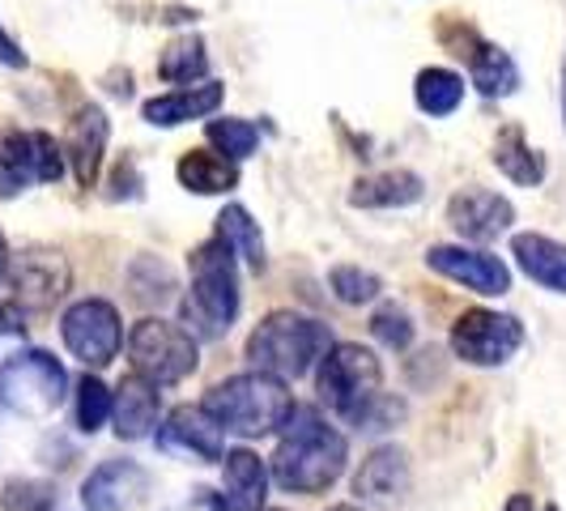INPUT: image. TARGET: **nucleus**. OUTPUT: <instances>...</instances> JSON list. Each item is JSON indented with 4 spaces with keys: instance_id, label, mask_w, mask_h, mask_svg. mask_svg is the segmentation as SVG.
<instances>
[{
    "instance_id": "1",
    "label": "nucleus",
    "mask_w": 566,
    "mask_h": 511,
    "mask_svg": "<svg viewBox=\"0 0 566 511\" xmlns=\"http://www.w3.org/2000/svg\"><path fill=\"white\" fill-rule=\"evenodd\" d=\"M349 444L337 426L319 414V405L290 409L282 426V444L273 452V482L290 494H324L345 473Z\"/></svg>"
},
{
    "instance_id": "2",
    "label": "nucleus",
    "mask_w": 566,
    "mask_h": 511,
    "mask_svg": "<svg viewBox=\"0 0 566 511\" xmlns=\"http://www.w3.org/2000/svg\"><path fill=\"white\" fill-rule=\"evenodd\" d=\"M200 409L222 426V435H239V439H260V435H273L282 430L294 397L285 388V379L277 375H264V371H243V375H230L222 384H213Z\"/></svg>"
},
{
    "instance_id": "3",
    "label": "nucleus",
    "mask_w": 566,
    "mask_h": 511,
    "mask_svg": "<svg viewBox=\"0 0 566 511\" xmlns=\"http://www.w3.org/2000/svg\"><path fill=\"white\" fill-rule=\"evenodd\" d=\"M333 350L328 324L298 312H273L264 315L248 337V358L255 371L277 375V379H298Z\"/></svg>"
},
{
    "instance_id": "4",
    "label": "nucleus",
    "mask_w": 566,
    "mask_h": 511,
    "mask_svg": "<svg viewBox=\"0 0 566 511\" xmlns=\"http://www.w3.org/2000/svg\"><path fill=\"white\" fill-rule=\"evenodd\" d=\"M188 264H192V290H188L184 315H188V324H197L200 337H222L239 320V264H234V252L222 239H209L188 255Z\"/></svg>"
},
{
    "instance_id": "5",
    "label": "nucleus",
    "mask_w": 566,
    "mask_h": 511,
    "mask_svg": "<svg viewBox=\"0 0 566 511\" xmlns=\"http://www.w3.org/2000/svg\"><path fill=\"white\" fill-rule=\"evenodd\" d=\"M315 388H319V400H324L337 418L363 426V418L370 414V405L384 397V367H379V358L370 354L367 345L340 341V345H333V350L319 358Z\"/></svg>"
},
{
    "instance_id": "6",
    "label": "nucleus",
    "mask_w": 566,
    "mask_h": 511,
    "mask_svg": "<svg viewBox=\"0 0 566 511\" xmlns=\"http://www.w3.org/2000/svg\"><path fill=\"white\" fill-rule=\"evenodd\" d=\"M69 393V375L48 350H18L0 363V405L22 418H48L56 414Z\"/></svg>"
},
{
    "instance_id": "7",
    "label": "nucleus",
    "mask_w": 566,
    "mask_h": 511,
    "mask_svg": "<svg viewBox=\"0 0 566 511\" xmlns=\"http://www.w3.org/2000/svg\"><path fill=\"white\" fill-rule=\"evenodd\" d=\"M128 354H133V375H142L154 388H170L197 371V341L188 328L170 320H142L128 333Z\"/></svg>"
},
{
    "instance_id": "8",
    "label": "nucleus",
    "mask_w": 566,
    "mask_h": 511,
    "mask_svg": "<svg viewBox=\"0 0 566 511\" xmlns=\"http://www.w3.org/2000/svg\"><path fill=\"white\" fill-rule=\"evenodd\" d=\"M60 337L69 345V354L82 358L85 367H107L119 354L124 324L107 299H77L60 320Z\"/></svg>"
},
{
    "instance_id": "9",
    "label": "nucleus",
    "mask_w": 566,
    "mask_h": 511,
    "mask_svg": "<svg viewBox=\"0 0 566 511\" xmlns=\"http://www.w3.org/2000/svg\"><path fill=\"white\" fill-rule=\"evenodd\" d=\"M520 345H524V324L515 315L485 312V307L464 312L452 328L455 358H464L473 367H503Z\"/></svg>"
},
{
    "instance_id": "10",
    "label": "nucleus",
    "mask_w": 566,
    "mask_h": 511,
    "mask_svg": "<svg viewBox=\"0 0 566 511\" xmlns=\"http://www.w3.org/2000/svg\"><path fill=\"white\" fill-rule=\"evenodd\" d=\"M158 448L170 456H188V460L209 465V460L227 456V435L200 405H179V409L167 414V423L158 426Z\"/></svg>"
},
{
    "instance_id": "11",
    "label": "nucleus",
    "mask_w": 566,
    "mask_h": 511,
    "mask_svg": "<svg viewBox=\"0 0 566 511\" xmlns=\"http://www.w3.org/2000/svg\"><path fill=\"white\" fill-rule=\"evenodd\" d=\"M426 264L452 282L469 285L473 294H507L511 290V269L490 252L464 248V243H439L426 252Z\"/></svg>"
},
{
    "instance_id": "12",
    "label": "nucleus",
    "mask_w": 566,
    "mask_h": 511,
    "mask_svg": "<svg viewBox=\"0 0 566 511\" xmlns=\"http://www.w3.org/2000/svg\"><path fill=\"white\" fill-rule=\"evenodd\" d=\"M149 494V473L137 460H103L82 482L85 511H133Z\"/></svg>"
},
{
    "instance_id": "13",
    "label": "nucleus",
    "mask_w": 566,
    "mask_h": 511,
    "mask_svg": "<svg viewBox=\"0 0 566 511\" xmlns=\"http://www.w3.org/2000/svg\"><path fill=\"white\" fill-rule=\"evenodd\" d=\"M448 222H452L464 239L490 243V239H499V234L515 222V209H511L507 197H499V192H490V188H464V192H455V197L448 200Z\"/></svg>"
},
{
    "instance_id": "14",
    "label": "nucleus",
    "mask_w": 566,
    "mask_h": 511,
    "mask_svg": "<svg viewBox=\"0 0 566 511\" xmlns=\"http://www.w3.org/2000/svg\"><path fill=\"white\" fill-rule=\"evenodd\" d=\"M409 456L400 448H375L363 460V469L354 473V494L367 503V508H397L400 499L409 494Z\"/></svg>"
},
{
    "instance_id": "15",
    "label": "nucleus",
    "mask_w": 566,
    "mask_h": 511,
    "mask_svg": "<svg viewBox=\"0 0 566 511\" xmlns=\"http://www.w3.org/2000/svg\"><path fill=\"white\" fill-rule=\"evenodd\" d=\"M158 414H163V393H158L154 384H145L142 375H124L119 388L112 393L115 435L128 439V444H137L145 435H154Z\"/></svg>"
},
{
    "instance_id": "16",
    "label": "nucleus",
    "mask_w": 566,
    "mask_h": 511,
    "mask_svg": "<svg viewBox=\"0 0 566 511\" xmlns=\"http://www.w3.org/2000/svg\"><path fill=\"white\" fill-rule=\"evenodd\" d=\"M69 285V264L60 252H27L13 264V290L22 307H52Z\"/></svg>"
},
{
    "instance_id": "17",
    "label": "nucleus",
    "mask_w": 566,
    "mask_h": 511,
    "mask_svg": "<svg viewBox=\"0 0 566 511\" xmlns=\"http://www.w3.org/2000/svg\"><path fill=\"white\" fill-rule=\"evenodd\" d=\"M222 503L227 511H264L269 499V465L252 448H234L222 456Z\"/></svg>"
},
{
    "instance_id": "18",
    "label": "nucleus",
    "mask_w": 566,
    "mask_h": 511,
    "mask_svg": "<svg viewBox=\"0 0 566 511\" xmlns=\"http://www.w3.org/2000/svg\"><path fill=\"white\" fill-rule=\"evenodd\" d=\"M107 133H112V124H107V115L103 107H82V112L73 115V124H69V163H73V175H77V184L90 188L94 179H98V167H103V149H107Z\"/></svg>"
},
{
    "instance_id": "19",
    "label": "nucleus",
    "mask_w": 566,
    "mask_h": 511,
    "mask_svg": "<svg viewBox=\"0 0 566 511\" xmlns=\"http://www.w3.org/2000/svg\"><path fill=\"white\" fill-rule=\"evenodd\" d=\"M222 85L205 82V85H184V90H170V94H158L142 107V115L158 128H175L184 119H200V115L218 112L222 107Z\"/></svg>"
},
{
    "instance_id": "20",
    "label": "nucleus",
    "mask_w": 566,
    "mask_h": 511,
    "mask_svg": "<svg viewBox=\"0 0 566 511\" xmlns=\"http://www.w3.org/2000/svg\"><path fill=\"white\" fill-rule=\"evenodd\" d=\"M511 255L537 285L554 290V294H566V243L549 239V234H515Z\"/></svg>"
},
{
    "instance_id": "21",
    "label": "nucleus",
    "mask_w": 566,
    "mask_h": 511,
    "mask_svg": "<svg viewBox=\"0 0 566 511\" xmlns=\"http://www.w3.org/2000/svg\"><path fill=\"white\" fill-rule=\"evenodd\" d=\"M418 197H422V175L384 170V175L358 179L354 192H349V205H358V209H400V205H413Z\"/></svg>"
},
{
    "instance_id": "22",
    "label": "nucleus",
    "mask_w": 566,
    "mask_h": 511,
    "mask_svg": "<svg viewBox=\"0 0 566 511\" xmlns=\"http://www.w3.org/2000/svg\"><path fill=\"white\" fill-rule=\"evenodd\" d=\"M175 175H179V184H184L188 192H200V197L230 192V188L239 184V170H234V163L218 158V154H209V149H188V154L179 158Z\"/></svg>"
},
{
    "instance_id": "23",
    "label": "nucleus",
    "mask_w": 566,
    "mask_h": 511,
    "mask_svg": "<svg viewBox=\"0 0 566 511\" xmlns=\"http://www.w3.org/2000/svg\"><path fill=\"white\" fill-rule=\"evenodd\" d=\"M494 167L503 170L511 184H524V188H533V184L545 179V158L524 142L520 128H503L499 133V142H494Z\"/></svg>"
},
{
    "instance_id": "24",
    "label": "nucleus",
    "mask_w": 566,
    "mask_h": 511,
    "mask_svg": "<svg viewBox=\"0 0 566 511\" xmlns=\"http://www.w3.org/2000/svg\"><path fill=\"white\" fill-rule=\"evenodd\" d=\"M34 142L30 133L0 128V197H18L27 184H34Z\"/></svg>"
},
{
    "instance_id": "25",
    "label": "nucleus",
    "mask_w": 566,
    "mask_h": 511,
    "mask_svg": "<svg viewBox=\"0 0 566 511\" xmlns=\"http://www.w3.org/2000/svg\"><path fill=\"white\" fill-rule=\"evenodd\" d=\"M213 239H222L230 252L243 255L255 273L269 264V255H264V239H260V222H252V213H248L243 205H227V209L218 213V234H213Z\"/></svg>"
},
{
    "instance_id": "26",
    "label": "nucleus",
    "mask_w": 566,
    "mask_h": 511,
    "mask_svg": "<svg viewBox=\"0 0 566 511\" xmlns=\"http://www.w3.org/2000/svg\"><path fill=\"white\" fill-rule=\"evenodd\" d=\"M469 69H473V85L490 94V98H507L511 90L520 85V69H515V60L503 52V48H494V43H482L473 56H469Z\"/></svg>"
},
{
    "instance_id": "27",
    "label": "nucleus",
    "mask_w": 566,
    "mask_h": 511,
    "mask_svg": "<svg viewBox=\"0 0 566 511\" xmlns=\"http://www.w3.org/2000/svg\"><path fill=\"white\" fill-rule=\"evenodd\" d=\"M413 98L426 115H452L464 103V77L452 69H422L418 85H413Z\"/></svg>"
},
{
    "instance_id": "28",
    "label": "nucleus",
    "mask_w": 566,
    "mask_h": 511,
    "mask_svg": "<svg viewBox=\"0 0 566 511\" xmlns=\"http://www.w3.org/2000/svg\"><path fill=\"white\" fill-rule=\"evenodd\" d=\"M205 69H209V56H205V39H197V34L170 39L167 52L158 56V73L179 85H192L197 77H205Z\"/></svg>"
},
{
    "instance_id": "29",
    "label": "nucleus",
    "mask_w": 566,
    "mask_h": 511,
    "mask_svg": "<svg viewBox=\"0 0 566 511\" xmlns=\"http://www.w3.org/2000/svg\"><path fill=\"white\" fill-rule=\"evenodd\" d=\"M328 285H333V294H337L340 303H349V307H363L370 299H379V290H384V282L375 273H367V269H358V264H337L328 273Z\"/></svg>"
},
{
    "instance_id": "30",
    "label": "nucleus",
    "mask_w": 566,
    "mask_h": 511,
    "mask_svg": "<svg viewBox=\"0 0 566 511\" xmlns=\"http://www.w3.org/2000/svg\"><path fill=\"white\" fill-rule=\"evenodd\" d=\"M205 133H209V142L227 154V163H243L255 149V142H260L255 124H248V119H213Z\"/></svg>"
},
{
    "instance_id": "31",
    "label": "nucleus",
    "mask_w": 566,
    "mask_h": 511,
    "mask_svg": "<svg viewBox=\"0 0 566 511\" xmlns=\"http://www.w3.org/2000/svg\"><path fill=\"white\" fill-rule=\"evenodd\" d=\"M107 418H112V388L103 379L85 375L82 384H77V426H82L85 435H94V430H103Z\"/></svg>"
},
{
    "instance_id": "32",
    "label": "nucleus",
    "mask_w": 566,
    "mask_h": 511,
    "mask_svg": "<svg viewBox=\"0 0 566 511\" xmlns=\"http://www.w3.org/2000/svg\"><path fill=\"white\" fill-rule=\"evenodd\" d=\"M370 333H375V341H384L388 350H409L413 345V320L400 307H379L375 320H370Z\"/></svg>"
},
{
    "instance_id": "33",
    "label": "nucleus",
    "mask_w": 566,
    "mask_h": 511,
    "mask_svg": "<svg viewBox=\"0 0 566 511\" xmlns=\"http://www.w3.org/2000/svg\"><path fill=\"white\" fill-rule=\"evenodd\" d=\"M0 503H4V511H52L56 490L48 482H9Z\"/></svg>"
},
{
    "instance_id": "34",
    "label": "nucleus",
    "mask_w": 566,
    "mask_h": 511,
    "mask_svg": "<svg viewBox=\"0 0 566 511\" xmlns=\"http://www.w3.org/2000/svg\"><path fill=\"white\" fill-rule=\"evenodd\" d=\"M30 142H34V175L43 184H56L60 175H64V149L48 133H30Z\"/></svg>"
},
{
    "instance_id": "35",
    "label": "nucleus",
    "mask_w": 566,
    "mask_h": 511,
    "mask_svg": "<svg viewBox=\"0 0 566 511\" xmlns=\"http://www.w3.org/2000/svg\"><path fill=\"white\" fill-rule=\"evenodd\" d=\"M167 511H227V503H222V494H213V490L197 486V490H188L179 503H170Z\"/></svg>"
},
{
    "instance_id": "36",
    "label": "nucleus",
    "mask_w": 566,
    "mask_h": 511,
    "mask_svg": "<svg viewBox=\"0 0 566 511\" xmlns=\"http://www.w3.org/2000/svg\"><path fill=\"white\" fill-rule=\"evenodd\" d=\"M0 64H9V69H27V52L9 39V30L0 27Z\"/></svg>"
},
{
    "instance_id": "37",
    "label": "nucleus",
    "mask_w": 566,
    "mask_h": 511,
    "mask_svg": "<svg viewBox=\"0 0 566 511\" xmlns=\"http://www.w3.org/2000/svg\"><path fill=\"white\" fill-rule=\"evenodd\" d=\"M503 511H537V503H533V494H511Z\"/></svg>"
},
{
    "instance_id": "38",
    "label": "nucleus",
    "mask_w": 566,
    "mask_h": 511,
    "mask_svg": "<svg viewBox=\"0 0 566 511\" xmlns=\"http://www.w3.org/2000/svg\"><path fill=\"white\" fill-rule=\"evenodd\" d=\"M4 269H9V243H4V234H0V278H4Z\"/></svg>"
},
{
    "instance_id": "39",
    "label": "nucleus",
    "mask_w": 566,
    "mask_h": 511,
    "mask_svg": "<svg viewBox=\"0 0 566 511\" xmlns=\"http://www.w3.org/2000/svg\"><path fill=\"white\" fill-rule=\"evenodd\" d=\"M563 124H566V64H563Z\"/></svg>"
},
{
    "instance_id": "40",
    "label": "nucleus",
    "mask_w": 566,
    "mask_h": 511,
    "mask_svg": "<svg viewBox=\"0 0 566 511\" xmlns=\"http://www.w3.org/2000/svg\"><path fill=\"white\" fill-rule=\"evenodd\" d=\"M328 511H363V508H354V503H340V508H328Z\"/></svg>"
},
{
    "instance_id": "41",
    "label": "nucleus",
    "mask_w": 566,
    "mask_h": 511,
    "mask_svg": "<svg viewBox=\"0 0 566 511\" xmlns=\"http://www.w3.org/2000/svg\"><path fill=\"white\" fill-rule=\"evenodd\" d=\"M545 511H558V508H554V503H549V508H545Z\"/></svg>"
}]
</instances>
